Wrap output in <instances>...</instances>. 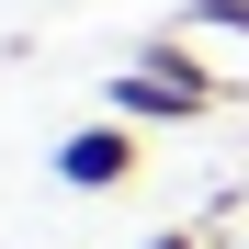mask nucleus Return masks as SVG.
Listing matches in <instances>:
<instances>
[{
	"label": "nucleus",
	"instance_id": "obj_4",
	"mask_svg": "<svg viewBox=\"0 0 249 249\" xmlns=\"http://www.w3.org/2000/svg\"><path fill=\"white\" fill-rule=\"evenodd\" d=\"M147 249H204V227H159V238H147Z\"/></svg>",
	"mask_w": 249,
	"mask_h": 249
},
{
	"label": "nucleus",
	"instance_id": "obj_3",
	"mask_svg": "<svg viewBox=\"0 0 249 249\" xmlns=\"http://www.w3.org/2000/svg\"><path fill=\"white\" fill-rule=\"evenodd\" d=\"M181 34H193V46H238V57H249V0H193Z\"/></svg>",
	"mask_w": 249,
	"mask_h": 249
},
{
	"label": "nucleus",
	"instance_id": "obj_2",
	"mask_svg": "<svg viewBox=\"0 0 249 249\" xmlns=\"http://www.w3.org/2000/svg\"><path fill=\"white\" fill-rule=\"evenodd\" d=\"M102 113H124V124H136V136H147V124H204L215 102H204V91H181V79H159V68H136V57H124V68L102 79Z\"/></svg>",
	"mask_w": 249,
	"mask_h": 249
},
{
	"label": "nucleus",
	"instance_id": "obj_1",
	"mask_svg": "<svg viewBox=\"0 0 249 249\" xmlns=\"http://www.w3.org/2000/svg\"><path fill=\"white\" fill-rule=\"evenodd\" d=\"M57 181L68 193H124V181H136V124H124V113L68 124V136H57Z\"/></svg>",
	"mask_w": 249,
	"mask_h": 249
}]
</instances>
